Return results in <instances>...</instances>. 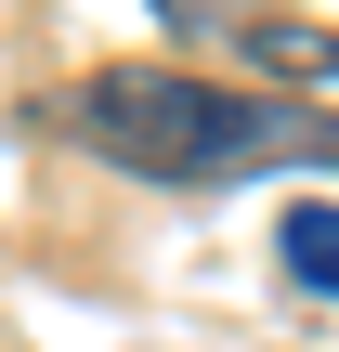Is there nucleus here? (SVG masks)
<instances>
[{
  "label": "nucleus",
  "instance_id": "1",
  "mask_svg": "<svg viewBox=\"0 0 339 352\" xmlns=\"http://www.w3.org/2000/svg\"><path fill=\"white\" fill-rule=\"evenodd\" d=\"M65 131L91 157H118L131 183H248L274 157H339L327 104H274V91L196 78V65H91L65 91Z\"/></svg>",
  "mask_w": 339,
  "mask_h": 352
},
{
  "label": "nucleus",
  "instance_id": "2",
  "mask_svg": "<svg viewBox=\"0 0 339 352\" xmlns=\"http://www.w3.org/2000/svg\"><path fill=\"white\" fill-rule=\"evenodd\" d=\"M235 52L274 78H339V26H287V13H235Z\"/></svg>",
  "mask_w": 339,
  "mask_h": 352
},
{
  "label": "nucleus",
  "instance_id": "3",
  "mask_svg": "<svg viewBox=\"0 0 339 352\" xmlns=\"http://www.w3.org/2000/svg\"><path fill=\"white\" fill-rule=\"evenodd\" d=\"M274 248H287V274H300V287H314V300H339V196H300V209H287V235H274Z\"/></svg>",
  "mask_w": 339,
  "mask_h": 352
},
{
  "label": "nucleus",
  "instance_id": "4",
  "mask_svg": "<svg viewBox=\"0 0 339 352\" xmlns=\"http://www.w3.org/2000/svg\"><path fill=\"white\" fill-rule=\"evenodd\" d=\"M157 13H170L183 39H235V0H157Z\"/></svg>",
  "mask_w": 339,
  "mask_h": 352
}]
</instances>
